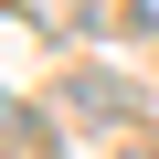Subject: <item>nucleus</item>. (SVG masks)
I'll use <instances>...</instances> for the list:
<instances>
[{
	"label": "nucleus",
	"instance_id": "obj_1",
	"mask_svg": "<svg viewBox=\"0 0 159 159\" xmlns=\"http://www.w3.org/2000/svg\"><path fill=\"white\" fill-rule=\"evenodd\" d=\"M127 11H138V21H159V0H127Z\"/></svg>",
	"mask_w": 159,
	"mask_h": 159
},
{
	"label": "nucleus",
	"instance_id": "obj_2",
	"mask_svg": "<svg viewBox=\"0 0 159 159\" xmlns=\"http://www.w3.org/2000/svg\"><path fill=\"white\" fill-rule=\"evenodd\" d=\"M138 159H159V148H138Z\"/></svg>",
	"mask_w": 159,
	"mask_h": 159
}]
</instances>
